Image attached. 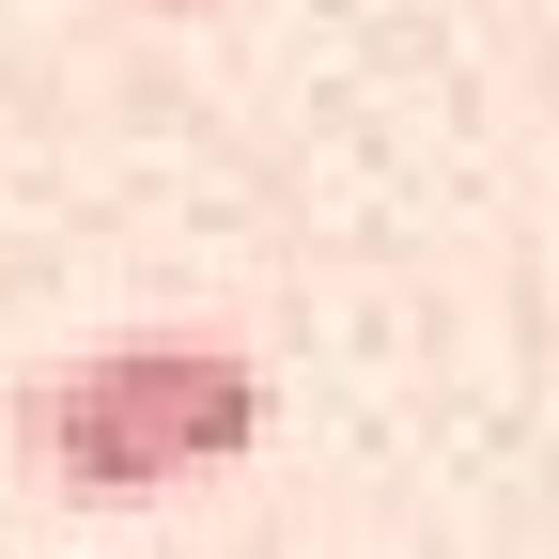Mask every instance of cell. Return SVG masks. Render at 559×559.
<instances>
[{"instance_id":"cell-1","label":"cell","mask_w":559,"mask_h":559,"mask_svg":"<svg viewBox=\"0 0 559 559\" xmlns=\"http://www.w3.org/2000/svg\"><path fill=\"white\" fill-rule=\"evenodd\" d=\"M249 436H264V373L218 326H124L16 389V451L79 498H156V481L249 466Z\"/></svg>"}]
</instances>
